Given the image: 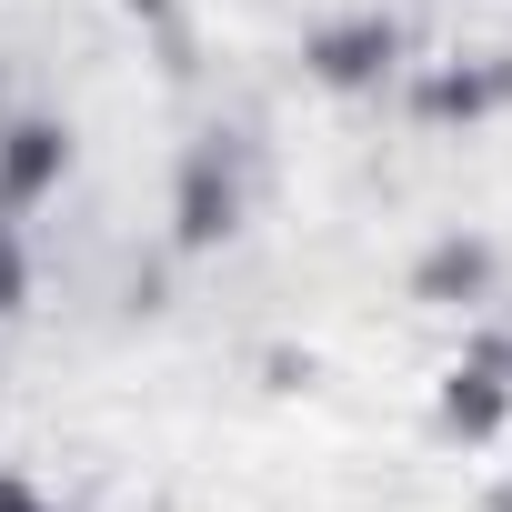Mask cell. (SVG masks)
Instances as JSON below:
<instances>
[{"instance_id": "5b68a950", "label": "cell", "mask_w": 512, "mask_h": 512, "mask_svg": "<svg viewBox=\"0 0 512 512\" xmlns=\"http://www.w3.org/2000/svg\"><path fill=\"white\" fill-rule=\"evenodd\" d=\"M402 292H412L422 312H482V302L502 292V241H492V231H472V221L432 231V241L412 251V272H402Z\"/></svg>"}, {"instance_id": "6da1fadb", "label": "cell", "mask_w": 512, "mask_h": 512, "mask_svg": "<svg viewBox=\"0 0 512 512\" xmlns=\"http://www.w3.org/2000/svg\"><path fill=\"white\" fill-rule=\"evenodd\" d=\"M161 221H171V251H181V262H201V251H231V241H241V221H251V141H241L231 121H211V131L181 141Z\"/></svg>"}, {"instance_id": "8992f818", "label": "cell", "mask_w": 512, "mask_h": 512, "mask_svg": "<svg viewBox=\"0 0 512 512\" xmlns=\"http://www.w3.org/2000/svg\"><path fill=\"white\" fill-rule=\"evenodd\" d=\"M71 161H81V141H71L61 111H11V121H0V211H41V201H61Z\"/></svg>"}, {"instance_id": "ba28073f", "label": "cell", "mask_w": 512, "mask_h": 512, "mask_svg": "<svg viewBox=\"0 0 512 512\" xmlns=\"http://www.w3.org/2000/svg\"><path fill=\"white\" fill-rule=\"evenodd\" d=\"M0 512H41V492H31V472H11V462H0Z\"/></svg>"}, {"instance_id": "9c48e42d", "label": "cell", "mask_w": 512, "mask_h": 512, "mask_svg": "<svg viewBox=\"0 0 512 512\" xmlns=\"http://www.w3.org/2000/svg\"><path fill=\"white\" fill-rule=\"evenodd\" d=\"M41 512H61V502H41Z\"/></svg>"}, {"instance_id": "3957f363", "label": "cell", "mask_w": 512, "mask_h": 512, "mask_svg": "<svg viewBox=\"0 0 512 512\" xmlns=\"http://www.w3.org/2000/svg\"><path fill=\"white\" fill-rule=\"evenodd\" d=\"M432 432L462 442V452L512 432V332H462V352L432 382Z\"/></svg>"}, {"instance_id": "52a82bcc", "label": "cell", "mask_w": 512, "mask_h": 512, "mask_svg": "<svg viewBox=\"0 0 512 512\" xmlns=\"http://www.w3.org/2000/svg\"><path fill=\"white\" fill-rule=\"evenodd\" d=\"M31 312V251H21V211H0V322Z\"/></svg>"}, {"instance_id": "7a4b0ae2", "label": "cell", "mask_w": 512, "mask_h": 512, "mask_svg": "<svg viewBox=\"0 0 512 512\" xmlns=\"http://www.w3.org/2000/svg\"><path fill=\"white\" fill-rule=\"evenodd\" d=\"M402 71H412V31L392 11H332L302 31V81L332 101H382L402 91Z\"/></svg>"}, {"instance_id": "277c9868", "label": "cell", "mask_w": 512, "mask_h": 512, "mask_svg": "<svg viewBox=\"0 0 512 512\" xmlns=\"http://www.w3.org/2000/svg\"><path fill=\"white\" fill-rule=\"evenodd\" d=\"M402 111L422 131H492L512 111V51H442L402 71Z\"/></svg>"}]
</instances>
